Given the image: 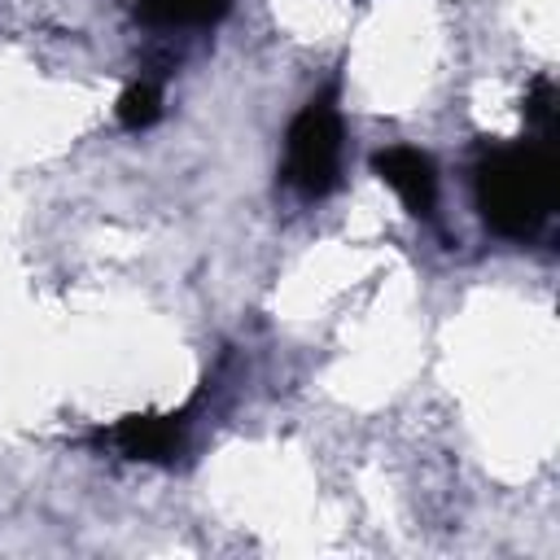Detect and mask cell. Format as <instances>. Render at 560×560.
Returning a JSON list of instances; mask_svg holds the SVG:
<instances>
[{"label":"cell","mask_w":560,"mask_h":560,"mask_svg":"<svg viewBox=\"0 0 560 560\" xmlns=\"http://www.w3.org/2000/svg\"><path fill=\"white\" fill-rule=\"evenodd\" d=\"M477 210L481 223L503 241H534L560 197V162H556V136H529V140H503L486 144L472 171Z\"/></svg>","instance_id":"6da1fadb"},{"label":"cell","mask_w":560,"mask_h":560,"mask_svg":"<svg viewBox=\"0 0 560 560\" xmlns=\"http://www.w3.org/2000/svg\"><path fill=\"white\" fill-rule=\"evenodd\" d=\"M341 149H346V127L337 109V88L328 83L293 114L284 131V162H280L284 188H293L306 201L328 197L341 179Z\"/></svg>","instance_id":"7a4b0ae2"},{"label":"cell","mask_w":560,"mask_h":560,"mask_svg":"<svg viewBox=\"0 0 560 560\" xmlns=\"http://www.w3.org/2000/svg\"><path fill=\"white\" fill-rule=\"evenodd\" d=\"M372 171L381 184H389L398 192V201L407 206V214L416 219H433V206H438V166L424 149H411V144H389L372 158Z\"/></svg>","instance_id":"3957f363"},{"label":"cell","mask_w":560,"mask_h":560,"mask_svg":"<svg viewBox=\"0 0 560 560\" xmlns=\"http://www.w3.org/2000/svg\"><path fill=\"white\" fill-rule=\"evenodd\" d=\"M184 433H188L184 411H175V416H127L114 429H101L96 442L114 446L127 459H175L179 446H184Z\"/></svg>","instance_id":"277c9868"},{"label":"cell","mask_w":560,"mask_h":560,"mask_svg":"<svg viewBox=\"0 0 560 560\" xmlns=\"http://www.w3.org/2000/svg\"><path fill=\"white\" fill-rule=\"evenodd\" d=\"M232 0H136V18L158 31H192V26H214Z\"/></svg>","instance_id":"5b68a950"},{"label":"cell","mask_w":560,"mask_h":560,"mask_svg":"<svg viewBox=\"0 0 560 560\" xmlns=\"http://www.w3.org/2000/svg\"><path fill=\"white\" fill-rule=\"evenodd\" d=\"M162 118V88L153 79H136L122 96H118V122L127 131H144Z\"/></svg>","instance_id":"8992f818"},{"label":"cell","mask_w":560,"mask_h":560,"mask_svg":"<svg viewBox=\"0 0 560 560\" xmlns=\"http://www.w3.org/2000/svg\"><path fill=\"white\" fill-rule=\"evenodd\" d=\"M521 109H525V118L538 136H556V83L551 79H534Z\"/></svg>","instance_id":"52a82bcc"}]
</instances>
